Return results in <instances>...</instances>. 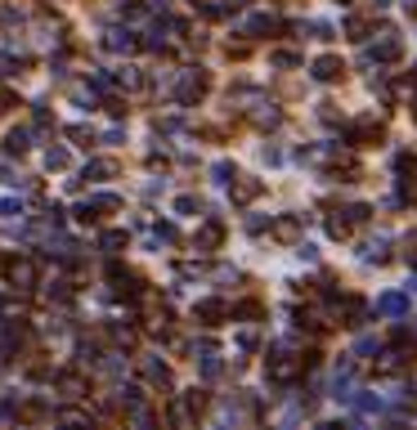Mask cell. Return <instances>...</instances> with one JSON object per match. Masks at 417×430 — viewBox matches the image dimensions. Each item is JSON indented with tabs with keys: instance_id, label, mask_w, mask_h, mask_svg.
Returning a JSON list of instances; mask_svg holds the SVG:
<instances>
[{
	"instance_id": "6da1fadb",
	"label": "cell",
	"mask_w": 417,
	"mask_h": 430,
	"mask_svg": "<svg viewBox=\"0 0 417 430\" xmlns=\"http://www.w3.org/2000/svg\"><path fill=\"white\" fill-rule=\"evenodd\" d=\"M314 77H323V81H328V77H337V63H332V58H323V63H318V72H314Z\"/></svg>"
},
{
	"instance_id": "7a4b0ae2",
	"label": "cell",
	"mask_w": 417,
	"mask_h": 430,
	"mask_svg": "<svg viewBox=\"0 0 417 430\" xmlns=\"http://www.w3.org/2000/svg\"><path fill=\"white\" fill-rule=\"evenodd\" d=\"M382 310H390V314H399V310H404V296H386V301H382Z\"/></svg>"
}]
</instances>
